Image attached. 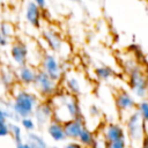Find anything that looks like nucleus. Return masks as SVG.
Here are the masks:
<instances>
[{"label":"nucleus","mask_w":148,"mask_h":148,"mask_svg":"<svg viewBox=\"0 0 148 148\" xmlns=\"http://www.w3.org/2000/svg\"><path fill=\"white\" fill-rule=\"evenodd\" d=\"M62 124H64V131H65L66 138L69 140H76L81 131L87 126L83 116H79L76 118L66 120Z\"/></svg>","instance_id":"12"},{"label":"nucleus","mask_w":148,"mask_h":148,"mask_svg":"<svg viewBox=\"0 0 148 148\" xmlns=\"http://www.w3.org/2000/svg\"><path fill=\"white\" fill-rule=\"evenodd\" d=\"M64 87L66 91L75 96H79L82 94V84H81V81L76 76H67L64 81Z\"/></svg>","instance_id":"17"},{"label":"nucleus","mask_w":148,"mask_h":148,"mask_svg":"<svg viewBox=\"0 0 148 148\" xmlns=\"http://www.w3.org/2000/svg\"><path fill=\"white\" fill-rule=\"evenodd\" d=\"M0 29H1V34L6 39H10V38H15V25L8 21H3L0 22Z\"/></svg>","instance_id":"21"},{"label":"nucleus","mask_w":148,"mask_h":148,"mask_svg":"<svg viewBox=\"0 0 148 148\" xmlns=\"http://www.w3.org/2000/svg\"><path fill=\"white\" fill-rule=\"evenodd\" d=\"M40 69H43L49 76H51L53 80L60 82L64 75V71H62V66L61 62L59 61V59L57 58L56 54L51 53V52H46L42 56L39 66Z\"/></svg>","instance_id":"6"},{"label":"nucleus","mask_w":148,"mask_h":148,"mask_svg":"<svg viewBox=\"0 0 148 148\" xmlns=\"http://www.w3.org/2000/svg\"><path fill=\"white\" fill-rule=\"evenodd\" d=\"M32 117L38 128H44L53 119V109L49 99H40L34 110Z\"/></svg>","instance_id":"7"},{"label":"nucleus","mask_w":148,"mask_h":148,"mask_svg":"<svg viewBox=\"0 0 148 148\" xmlns=\"http://www.w3.org/2000/svg\"><path fill=\"white\" fill-rule=\"evenodd\" d=\"M7 44H8V39H6V38L2 36V34H1V29H0V47L6 46Z\"/></svg>","instance_id":"26"},{"label":"nucleus","mask_w":148,"mask_h":148,"mask_svg":"<svg viewBox=\"0 0 148 148\" xmlns=\"http://www.w3.org/2000/svg\"><path fill=\"white\" fill-rule=\"evenodd\" d=\"M20 125L22 126V128L25 132H32V131H36V128H37L36 121H35L32 116H28V117L21 118L20 119Z\"/></svg>","instance_id":"23"},{"label":"nucleus","mask_w":148,"mask_h":148,"mask_svg":"<svg viewBox=\"0 0 148 148\" xmlns=\"http://www.w3.org/2000/svg\"><path fill=\"white\" fill-rule=\"evenodd\" d=\"M9 135L12 136L15 146L23 141V130L22 126L16 123H9Z\"/></svg>","instance_id":"19"},{"label":"nucleus","mask_w":148,"mask_h":148,"mask_svg":"<svg viewBox=\"0 0 148 148\" xmlns=\"http://www.w3.org/2000/svg\"><path fill=\"white\" fill-rule=\"evenodd\" d=\"M38 67H35L34 65H29L28 62L21 66H17L15 71V77L17 82L23 87H30L32 86L36 74H37Z\"/></svg>","instance_id":"11"},{"label":"nucleus","mask_w":148,"mask_h":148,"mask_svg":"<svg viewBox=\"0 0 148 148\" xmlns=\"http://www.w3.org/2000/svg\"><path fill=\"white\" fill-rule=\"evenodd\" d=\"M128 86L132 92L139 98H147L148 96V80L142 65L136 64L127 71Z\"/></svg>","instance_id":"5"},{"label":"nucleus","mask_w":148,"mask_h":148,"mask_svg":"<svg viewBox=\"0 0 148 148\" xmlns=\"http://www.w3.org/2000/svg\"><path fill=\"white\" fill-rule=\"evenodd\" d=\"M32 1H35L42 9H44L45 6H46V0H32Z\"/></svg>","instance_id":"27"},{"label":"nucleus","mask_w":148,"mask_h":148,"mask_svg":"<svg viewBox=\"0 0 148 148\" xmlns=\"http://www.w3.org/2000/svg\"><path fill=\"white\" fill-rule=\"evenodd\" d=\"M69 1H74V0H69Z\"/></svg>","instance_id":"30"},{"label":"nucleus","mask_w":148,"mask_h":148,"mask_svg":"<svg viewBox=\"0 0 148 148\" xmlns=\"http://www.w3.org/2000/svg\"><path fill=\"white\" fill-rule=\"evenodd\" d=\"M0 136H9V121L0 120Z\"/></svg>","instance_id":"24"},{"label":"nucleus","mask_w":148,"mask_h":148,"mask_svg":"<svg viewBox=\"0 0 148 148\" xmlns=\"http://www.w3.org/2000/svg\"><path fill=\"white\" fill-rule=\"evenodd\" d=\"M40 98L35 91H30L25 89V87H18V90L14 91L13 99L10 103V108L15 114L16 121H20L21 118L32 116L35 108L39 103Z\"/></svg>","instance_id":"2"},{"label":"nucleus","mask_w":148,"mask_h":148,"mask_svg":"<svg viewBox=\"0 0 148 148\" xmlns=\"http://www.w3.org/2000/svg\"><path fill=\"white\" fill-rule=\"evenodd\" d=\"M43 38L46 42V44L51 51H53V52H61L62 51L64 42H62L59 32L56 31L54 29L47 28V29L43 30Z\"/></svg>","instance_id":"14"},{"label":"nucleus","mask_w":148,"mask_h":148,"mask_svg":"<svg viewBox=\"0 0 148 148\" xmlns=\"http://www.w3.org/2000/svg\"><path fill=\"white\" fill-rule=\"evenodd\" d=\"M32 88H34L35 92L39 96L40 99H49L56 92L59 91L60 86H59L58 81L53 80L43 69H40L38 67L35 81L32 83Z\"/></svg>","instance_id":"3"},{"label":"nucleus","mask_w":148,"mask_h":148,"mask_svg":"<svg viewBox=\"0 0 148 148\" xmlns=\"http://www.w3.org/2000/svg\"><path fill=\"white\" fill-rule=\"evenodd\" d=\"M126 146H128L126 140H119V141H114V142L109 143L106 147H109V148H124Z\"/></svg>","instance_id":"25"},{"label":"nucleus","mask_w":148,"mask_h":148,"mask_svg":"<svg viewBox=\"0 0 148 148\" xmlns=\"http://www.w3.org/2000/svg\"><path fill=\"white\" fill-rule=\"evenodd\" d=\"M135 110L141 117V119L145 123H148V99L142 98L140 102H136Z\"/></svg>","instance_id":"22"},{"label":"nucleus","mask_w":148,"mask_h":148,"mask_svg":"<svg viewBox=\"0 0 148 148\" xmlns=\"http://www.w3.org/2000/svg\"><path fill=\"white\" fill-rule=\"evenodd\" d=\"M76 140L80 142V145H81L82 147H95V146H96L97 138H96L95 133L86 126V127L81 131V133H80V135L77 136Z\"/></svg>","instance_id":"16"},{"label":"nucleus","mask_w":148,"mask_h":148,"mask_svg":"<svg viewBox=\"0 0 148 148\" xmlns=\"http://www.w3.org/2000/svg\"><path fill=\"white\" fill-rule=\"evenodd\" d=\"M141 146H142V147H146V148H148V134H147V133L145 134V136H143V139H142Z\"/></svg>","instance_id":"28"},{"label":"nucleus","mask_w":148,"mask_h":148,"mask_svg":"<svg viewBox=\"0 0 148 148\" xmlns=\"http://www.w3.org/2000/svg\"><path fill=\"white\" fill-rule=\"evenodd\" d=\"M114 105L120 116H123L125 113L130 114L131 112H133L135 110L136 101L128 91L121 89L114 94Z\"/></svg>","instance_id":"8"},{"label":"nucleus","mask_w":148,"mask_h":148,"mask_svg":"<svg viewBox=\"0 0 148 148\" xmlns=\"http://www.w3.org/2000/svg\"><path fill=\"white\" fill-rule=\"evenodd\" d=\"M9 54L12 60L16 64V66H21L28 62L29 49L23 40L18 38H14L9 47Z\"/></svg>","instance_id":"10"},{"label":"nucleus","mask_w":148,"mask_h":148,"mask_svg":"<svg viewBox=\"0 0 148 148\" xmlns=\"http://www.w3.org/2000/svg\"><path fill=\"white\" fill-rule=\"evenodd\" d=\"M25 142L29 145L30 148H45V147H47V143L44 141V138L40 136L35 131L28 132Z\"/></svg>","instance_id":"18"},{"label":"nucleus","mask_w":148,"mask_h":148,"mask_svg":"<svg viewBox=\"0 0 148 148\" xmlns=\"http://www.w3.org/2000/svg\"><path fill=\"white\" fill-rule=\"evenodd\" d=\"M42 12H43V9L35 1H32V0L29 1L25 6V20H27V22L31 27L39 29L42 25V18H43Z\"/></svg>","instance_id":"13"},{"label":"nucleus","mask_w":148,"mask_h":148,"mask_svg":"<svg viewBox=\"0 0 148 148\" xmlns=\"http://www.w3.org/2000/svg\"><path fill=\"white\" fill-rule=\"evenodd\" d=\"M145 121L141 119L136 110L131 112L126 119H125V132H126V138L130 141L128 146L132 145H140L142 142V139L146 134L145 131Z\"/></svg>","instance_id":"4"},{"label":"nucleus","mask_w":148,"mask_h":148,"mask_svg":"<svg viewBox=\"0 0 148 148\" xmlns=\"http://www.w3.org/2000/svg\"><path fill=\"white\" fill-rule=\"evenodd\" d=\"M95 75L99 81H109L111 77H113L114 71L109 66H101L95 69Z\"/></svg>","instance_id":"20"},{"label":"nucleus","mask_w":148,"mask_h":148,"mask_svg":"<svg viewBox=\"0 0 148 148\" xmlns=\"http://www.w3.org/2000/svg\"><path fill=\"white\" fill-rule=\"evenodd\" d=\"M45 130H46L49 136L53 141H56V142H62V141L67 140L66 134H65V131H64V124L60 120H57V119L53 118L45 126Z\"/></svg>","instance_id":"15"},{"label":"nucleus","mask_w":148,"mask_h":148,"mask_svg":"<svg viewBox=\"0 0 148 148\" xmlns=\"http://www.w3.org/2000/svg\"><path fill=\"white\" fill-rule=\"evenodd\" d=\"M1 1H2V0H0V2H1Z\"/></svg>","instance_id":"31"},{"label":"nucleus","mask_w":148,"mask_h":148,"mask_svg":"<svg viewBox=\"0 0 148 148\" xmlns=\"http://www.w3.org/2000/svg\"><path fill=\"white\" fill-rule=\"evenodd\" d=\"M143 68H145V73H146V76H147V80H148V64H146V65L143 66Z\"/></svg>","instance_id":"29"},{"label":"nucleus","mask_w":148,"mask_h":148,"mask_svg":"<svg viewBox=\"0 0 148 148\" xmlns=\"http://www.w3.org/2000/svg\"><path fill=\"white\" fill-rule=\"evenodd\" d=\"M102 138L105 142V147L114 141L126 140L125 127L117 123H108L102 127Z\"/></svg>","instance_id":"9"},{"label":"nucleus","mask_w":148,"mask_h":148,"mask_svg":"<svg viewBox=\"0 0 148 148\" xmlns=\"http://www.w3.org/2000/svg\"><path fill=\"white\" fill-rule=\"evenodd\" d=\"M52 109L53 118L60 121H66L79 116H82L77 96L68 91H58L51 98H49Z\"/></svg>","instance_id":"1"}]
</instances>
